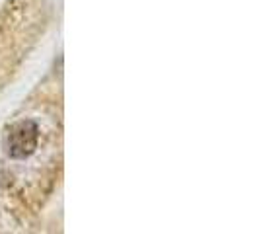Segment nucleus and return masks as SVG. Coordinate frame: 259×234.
I'll list each match as a JSON object with an SVG mask.
<instances>
[{"instance_id":"1","label":"nucleus","mask_w":259,"mask_h":234,"mask_svg":"<svg viewBox=\"0 0 259 234\" xmlns=\"http://www.w3.org/2000/svg\"><path fill=\"white\" fill-rule=\"evenodd\" d=\"M39 141V127L29 121H18L8 127L6 131V139H4V146L6 152L12 158H26V156L33 154V150L37 148Z\"/></svg>"}]
</instances>
